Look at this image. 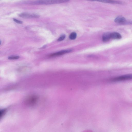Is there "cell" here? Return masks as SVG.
I'll use <instances>...</instances> for the list:
<instances>
[{
  "label": "cell",
  "mask_w": 132,
  "mask_h": 132,
  "mask_svg": "<svg viewBox=\"0 0 132 132\" xmlns=\"http://www.w3.org/2000/svg\"><path fill=\"white\" fill-rule=\"evenodd\" d=\"M69 0H39L35 1V4L49 5L62 3L68 2Z\"/></svg>",
  "instance_id": "cell-1"
},
{
  "label": "cell",
  "mask_w": 132,
  "mask_h": 132,
  "mask_svg": "<svg viewBox=\"0 0 132 132\" xmlns=\"http://www.w3.org/2000/svg\"><path fill=\"white\" fill-rule=\"evenodd\" d=\"M132 79V74H128L117 77L112 79L111 80L114 82L129 80Z\"/></svg>",
  "instance_id": "cell-2"
},
{
  "label": "cell",
  "mask_w": 132,
  "mask_h": 132,
  "mask_svg": "<svg viewBox=\"0 0 132 132\" xmlns=\"http://www.w3.org/2000/svg\"><path fill=\"white\" fill-rule=\"evenodd\" d=\"M90 1H96L100 2L118 4H123L124 3L119 1L113 0H87Z\"/></svg>",
  "instance_id": "cell-3"
},
{
  "label": "cell",
  "mask_w": 132,
  "mask_h": 132,
  "mask_svg": "<svg viewBox=\"0 0 132 132\" xmlns=\"http://www.w3.org/2000/svg\"><path fill=\"white\" fill-rule=\"evenodd\" d=\"M19 16L22 18H37L39 16L35 14H30L27 13H23L19 14Z\"/></svg>",
  "instance_id": "cell-4"
},
{
  "label": "cell",
  "mask_w": 132,
  "mask_h": 132,
  "mask_svg": "<svg viewBox=\"0 0 132 132\" xmlns=\"http://www.w3.org/2000/svg\"><path fill=\"white\" fill-rule=\"evenodd\" d=\"M72 51V50H67L61 51L58 52L54 53L50 55V56L54 57L59 56L67 53L70 52Z\"/></svg>",
  "instance_id": "cell-5"
},
{
  "label": "cell",
  "mask_w": 132,
  "mask_h": 132,
  "mask_svg": "<svg viewBox=\"0 0 132 132\" xmlns=\"http://www.w3.org/2000/svg\"><path fill=\"white\" fill-rule=\"evenodd\" d=\"M37 100V98L36 97L32 96L27 98L26 101L27 103L32 105L36 103Z\"/></svg>",
  "instance_id": "cell-6"
},
{
  "label": "cell",
  "mask_w": 132,
  "mask_h": 132,
  "mask_svg": "<svg viewBox=\"0 0 132 132\" xmlns=\"http://www.w3.org/2000/svg\"><path fill=\"white\" fill-rule=\"evenodd\" d=\"M115 22L118 23H124L126 22V19L124 17L120 16L117 17L115 20Z\"/></svg>",
  "instance_id": "cell-7"
},
{
  "label": "cell",
  "mask_w": 132,
  "mask_h": 132,
  "mask_svg": "<svg viewBox=\"0 0 132 132\" xmlns=\"http://www.w3.org/2000/svg\"><path fill=\"white\" fill-rule=\"evenodd\" d=\"M111 33H107L104 34L102 37L103 41L104 42H106L109 41L111 38Z\"/></svg>",
  "instance_id": "cell-8"
},
{
  "label": "cell",
  "mask_w": 132,
  "mask_h": 132,
  "mask_svg": "<svg viewBox=\"0 0 132 132\" xmlns=\"http://www.w3.org/2000/svg\"><path fill=\"white\" fill-rule=\"evenodd\" d=\"M111 38L114 39H120L122 38V36L119 33L117 32H114L111 33Z\"/></svg>",
  "instance_id": "cell-9"
},
{
  "label": "cell",
  "mask_w": 132,
  "mask_h": 132,
  "mask_svg": "<svg viewBox=\"0 0 132 132\" xmlns=\"http://www.w3.org/2000/svg\"><path fill=\"white\" fill-rule=\"evenodd\" d=\"M76 33L75 32H74L70 34L69 38L71 40H74L76 38Z\"/></svg>",
  "instance_id": "cell-10"
},
{
  "label": "cell",
  "mask_w": 132,
  "mask_h": 132,
  "mask_svg": "<svg viewBox=\"0 0 132 132\" xmlns=\"http://www.w3.org/2000/svg\"><path fill=\"white\" fill-rule=\"evenodd\" d=\"M65 38V35H63L61 36L60 38L57 40V41H62Z\"/></svg>",
  "instance_id": "cell-11"
},
{
  "label": "cell",
  "mask_w": 132,
  "mask_h": 132,
  "mask_svg": "<svg viewBox=\"0 0 132 132\" xmlns=\"http://www.w3.org/2000/svg\"><path fill=\"white\" fill-rule=\"evenodd\" d=\"M19 58V56H12L9 57L8 59L11 60H14L18 59Z\"/></svg>",
  "instance_id": "cell-12"
},
{
  "label": "cell",
  "mask_w": 132,
  "mask_h": 132,
  "mask_svg": "<svg viewBox=\"0 0 132 132\" xmlns=\"http://www.w3.org/2000/svg\"><path fill=\"white\" fill-rule=\"evenodd\" d=\"M13 20L15 22L17 23H19V24H22L23 23V22L22 21H20L19 20L16 19H13Z\"/></svg>",
  "instance_id": "cell-13"
}]
</instances>
